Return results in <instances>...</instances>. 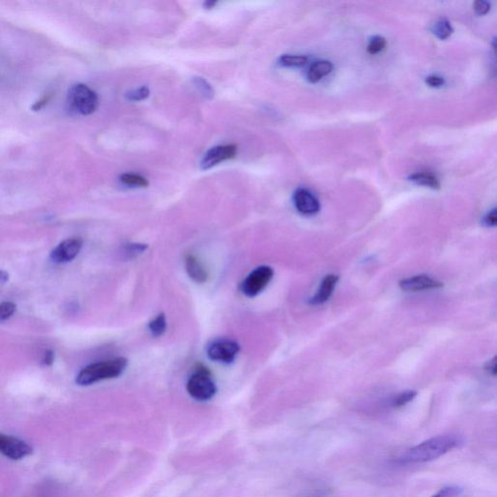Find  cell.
I'll return each instance as SVG.
<instances>
[{"label":"cell","mask_w":497,"mask_h":497,"mask_svg":"<svg viewBox=\"0 0 497 497\" xmlns=\"http://www.w3.org/2000/svg\"><path fill=\"white\" fill-rule=\"evenodd\" d=\"M296 209L302 215H315L320 211V202L312 192L306 189H298L293 195Z\"/></svg>","instance_id":"cell-10"},{"label":"cell","mask_w":497,"mask_h":497,"mask_svg":"<svg viewBox=\"0 0 497 497\" xmlns=\"http://www.w3.org/2000/svg\"><path fill=\"white\" fill-rule=\"evenodd\" d=\"M338 280L339 277L337 275L330 274L326 276L322 284H321V287L318 288V293H316L312 300H311V303H312L313 305H321L330 300L336 285H337Z\"/></svg>","instance_id":"cell-12"},{"label":"cell","mask_w":497,"mask_h":497,"mask_svg":"<svg viewBox=\"0 0 497 497\" xmlns=\"http://www.w3.org/2000/svg\"><path fill=\"white\" fill-rule=\"evenodd\" d=\"M193 84L202 92V94L204 95L206 99H212L213 95H214V90L206 80L202 77H195L193 79Z\"/></svg>","instance_id":"cell-21"},{"label":"cell","mask_w":497,"mask_h":497,"mask_svg":"<svg viewBox=\"0 0 497 497\" xmlns=\"http://www.w3.org/2000/svg\"><path fill=\"white\" fill-rule=\"evenodd\" d=\"M410 179L416 184L426 186L431 189L438 190L440 188V183H439L438 178L431 173H416V174L411 176Z\"/></svg>","instance_id":"cell-15"},{"label":"cell","mask_w":497,"mask_h":497,"mask_svg":"<svg viewBox=\"0 0 497 497\" xmlns=\"http://www.w3.org/2000/svg\"><path fill=\"white\" fill-rule=\"evenodd\" d=\"M399 286H400L401 290H405V292H421V290L441 288L443 284L428 275H416L414 277L404 279L399 283Z\"/></svg>","instance_id":"cell-11"},{"label":"cell","mask_w":497,"mask_h":497,"mask_svg":"<svg viewBox=\"0 0 497 497\" xmlns=\"http://www.w3.org/2000/svg\"><path fill=\"white\" fill-rule=\"evenodd\" d=\"M148 328H149L150 332L152 333L154 337L162 336L167 328V317H165L164 314L160 313L157 317L153 318Z\"/></svg>","instance_id":"cell-16"},{"label":"cell","mask_w":497,"mask_h":497,"mask_svg":"<svg viewBox=\"0 0 497 497\" xmlns=\"http://www.w3.org/2000/svg\"><path fill=\"white\" fill-rule=\"evenodd\" d=\"M147 248L146 244L130 243V244L125 245V247L122 248V253H124L125 258H134L144 253Z\"/></svg>","instance_id":"cell-19"},{"label":"cell","mask_w":497,"mask_h":497,"mask_svg":"<svg viewBox=\"0 0 497 497\" xmlns=\"http://www.w3.org/2000/svg\"><path fill=\"white\" fill-rule=\"evenodd\" d=\"M150 90L147 87H141L139 89L130 90L127 92L125 97L129 100L132 102H140V100H145L149 97Z\"/></svg>","instance_id":"cell-24"},{"label":"cell","mask_w":497,"mask_h":497,"mask_svg":"<svg viewBox=\"0 0 497 497\" xmlns=\"http://www.w3.org/2000/svg\"><path fill=\"white\" fill-rule=\"evenodd\" d=\"M54 363V353L52 351H47L44 354L43 363L45 365H52Z\"/></svg>","instance_id":"cell-31"},{"label":"cell","mask_w":497,"mask_h":497,"mask_svg":"<svg viewBox=\"0 0 497 497\" xmlns=\"http://www.w3.org/2000/svg\"><path fill=\"white\" fill-rule=\"evenodd\" d=\"M83 242L79 238L64 240L51 253L52 260L56 262H66L74 260L80 253Z\"/></svg>","instance_id":"cell-9"},{"label":"cell","mask_w":497,"mask_h":497,"mask_svg":"<svg viewBox=\"0 0 497 497\" xmlns=\"http://www.w3.org/2000/svg\"><path fill=\"white\" fill-rule=\"evenodd\" d=\"M127 363L129 361L125 358H116L94 363L78 374L76 383L80 386H90L99 381L118 378L125 372Z\"/></svg>","instance_id":"cell-2"},{"label":"cell","mask_w":497,"mask_h":497,"mask_svg":"<svg viewBox=\"0 0 497 497\" xmlns=\"http://www.w3.org/2000/svg\"><path fill=\"white\" fill-rule=\"evenodd\" d=\"M51 97L52 95L50 94H45L41 99H39L38 102H35L34 104L32 105L31 109L34 110V111H39L42 108L46 106L47 103L51 99Z\"/></svg>","instance_id":"cell-28"},{"label":"cell","mask_w":497,"mask_h":497,"mask_svg":"<svg viewBox=\"0 0 497 497\" xmlns=\"http://www.w3.org/2000/svg\"><path fill=\"white\" fill-rule=\"evenodd\" d=\"M67 102L72 109L85 116L97 111L99 103L97 92L84 84L74 85L69 90Z\"/></svg>","instance_id":"cell-4"},{"label":"cell","mask_w":497,"mask_h":497,"mask_svg":"<svg viewBox=\"0 0 497 497\" xmlns=\"http://www.w3.org/2000/svg\"><path fill=\"white\" fill-rule=\"evenodd\" d=\"M307 60V57L304 56H290V55H285V56L280 57L279 62H280V64L284 65V66L298 67L306 64Z\"/></svg>","instance_id":"cell-20"},{"label":"cell","mask_w":497,"mask_h":497,"mask_svg":"<svg viewBox=\"0 0 497 497\" xmlns=\"http://www.w3.org/2000/svg\"><path fill=\"white\" fill-rule=\"evenodd\" d=\"M433 30L434 34L440 39L448 38V37L453 34V27H451L450 22L445 19H442L440 21L436 22V24H434Z\"/></svg>","instance_id":"cell-18"},{"label":"cell","mask_w":497,"mask_h":497,"mask_svg":"<svg viewBox=\"0 0 497 497\" xmlns=\"http://www.w3.org/2000/svg\"><path fill=\"white\" fill-rule=\"evenodd\" d=\"M416 391H406L401 393L400 395L396 396L393 400V407H402L405 406L406 404L411 402L414 398H416Z\"/></svg>","instance_id":"cell-23"},{"label":"cell","mask_w":497,"mask_h":497,"mask_svg":"<svg viewBox=\"0 0 497 497\" xmlns=\"http://www.w3.org/2000/svg\"><path fill=\"white\" fill-rule=\"evenodd\" d=\"M386 45V39L382 36H375L369 41L368 51L371 55L378 54L385 49Z\"/></svg>","instance_id":"cell-25"},{"label":"cell","mask_w":497,"mask_h":497,"mask_svg":"<svg viewBox=\"0 0 497 497\" xmlns=\"http://www.w3.org/2000/svg\"><path fill=\"white\" fill-rule=\"evenodd\" d=\"M236 155H237V147L235 145H220V146L213 147L206 153L200 165L203 170L210 169L225 160L234 159Z\"/></svg>","instance_id":"cell-8"},{"label":"cell","mask_w":497,"mask_h":497,"mask_svg":"<svg viewBox=\"0 0 497 497\" xmlns=\"http://www.w3.org/2000/svg\"><path fill=\"white\" fill-rule=\"evenodd\" d=\"M274 271L270 266H258L247 276L241 284V292L248 298L257 296L262 292L272 280Z\"/></svg>","instance_id":"cell-5"},{"label":"cell","mask_w":497,"mask_h":497,"mask_svg":"<svg viewBox=\"0 0 497 497\" xmlns=\"http://www.w3.org/2000/svg\"><path fill=\"white\" fill-rule=\"evenodd\" d=\"M497 220L496 209H493L491 212H489L488 215L484 218V225H488V227H496Z\"/></svg>","instance_id":"cell-30"},{"label":"cell","mask_w":497,"mask_h":497,"mask_svg":"<svg viewBox=\"0 0 497 497\" xmlns=\"http://www.w3.org/2000/svg\"><path fill=\"white\" fill-rule=\"evenodd\" d=\"M332 71V64L328 60H320L315 62L310 67L308 71V80L311 83H317L323 79V77L326 76Z\"/></svg>","instance_id":"cell-14"},{"label":"cell","mask_w":497,"mask_h":497,"mask_svg":"<svg viewBox=\"0 0 497 497\" xmlns=\"http://www.w3.org/2000/svg\"><path fill=\"white\" fill-rule=\"evenodd\" d=\"M120 181L127 186H135V187L146 188L149 186V182L146 178L132 173H125L120 177Z\"/></svg>","instance_id":"cell-17"},{"label":"cell","mask_w":497,"mask_h":497,"mask_svg":"<svg viewBox=\"0 0 497 497\" xmlns=\"http://www.w3.org/2000/svg\"><path fill=\"white\" fill-rule=\"evenodd\" d=\"M240 351L239 344L232 339H218L207 348L210 360L218 363H232Z\"/></svg>","instance_id":"cell-6"},{"label":"cell","mask_w":497,"mask_h":497,"mask_svg":"<svg viewBox=\"0 0 497 497\" xmlns=\"http://www.w3.org/2000/svg\"><path fill=\"white\" fill-rule=\"evenodd\" d=\"M187 391L195 400L208 401L214 398L217 393V386L208 368L200 365L195 369L188 381Z\"/></svg>","instance_id":"cell-3"},{"label":"cell","mask_w":497,"mask_h":497,"mask_svg":"<svg viewBox=\"0 0 497 497\" xmlns=\"http://www.w3.org/2000/svg\"><path fill=\"white\" fill-rule=\"evenodd\" d=\"M426 83H428L430 87L438 88L444 85L445 81H444L443 78L436 76V75H431V76L426 78Z\"/></svg>","instance_id":"cell-29"},{"label":"cell","mask_w":497,"mask_h":497,"mask_svg":"<svg viewBox=\"0 0 497 497\" xmlns=\"http://www.w3.org/2000/svg\"><path fill=\"white\" fill-rule=\"evenodd\" d=\"M216 4H217V2L207 1V2H205L204 7H206V8H207V9L214 8Z\"/></svg>","instance_id":"cell-34"},{"label":"cell","mask_w":497,"mask_h":497,"mask_svg":"<svg viewBox=\"0 0 497 497\" xmlns=\"http://www.w3.org/2000/svg\"><path fill=\"white\" fill-rule=\"evenodd\" d=\"M8 280V274L5 271L0 270V284H4Z\"/></svg>","instance_id":"cell-33"},{"label":"cell","mask_w":497,"mask_h":497,"mask_svg":"<svg viewBox=\"0 0 497 497\" xmlns=\"http://www.w3.org/2000/svg\"><path fill=\"white\" fill-rule=\"evenodd\" d=\"M463 489L459 486H447L439 489L438 493L430 497H459L463 494Z\"/></svg>","instance_id":"cell-22"},{"label":"cell","mask_w":497,"mask_h":497,"mask_svg":"<svg viewBox=\"0 0 497 497\" xmlns=\"http://www.w3.org/2000/svg\"><path fill=\"white\" fill-rule=\"evenodd\" d=\"M16 311V305L12 302H2L0 304V323L8 320Z\"/></svg>","instance_id":"cell-26"},{"label":"cell","mask_w":497,"mask_h":497,"mask_svg":"<svg viewBox=\"0 0 497 497\" xmlns=\"http://www.w3.org/2000/svg\"><path fill=\"white\" fill-rule=\"evenodd\" d=\"M465 439L458 434H444L421 442L404 451L398 459L402 465L426 463L443 456L456 449L461 448Z\"/></svg>","instance_id":"cell-1"},{"label":"cell","mask_w":497,"mask_h":497,"mask_svg":"<svg viewBox=\"0 0 497 497\" xmlns=\"http://www.w3.org/2000/svg\"><path fill=\"white\" fill-rule=\"evenodd\" d=\"M474 9H475L476 13L479 15H484L488 13L489 9H491V4L488 1H484V0H479L474 4Z\"/></svg>","instance_id":"cell-27"},{"label":"cell","mask_w":497,"mask_h":497,"mask_svg":"<svg viewBox=\"0 0 497 497\" xmlns=\"http://www.w3.org/2000/svg\"><path fill=\"white\" fill-rule=\"evenodd\" d=\"M0 453L8 458L22 459L32 454V448L26 442L0 433Z\"/></svg>","instance_id":"cell-7"},{"label":"cell","mask_w":497,"mask_h":497,"mask_svg":"<svg viewBox=\"0 0 497 497\" xmlns=\"http://www.w3.org/2000/svg\"><path fill=\"white\" fill-rule=\"evenodd\" d=\"M186 270H187L190 278H192L195 283L203 284L207 282V270H205L202 263L193 255H188L187 258H186Z\"/></svg>","instance_id":"cell-13"},{"label":"cell","mask_w":497,"mask_h":497,"mask_svg":"<svg viewBox=\"0 0 497 497\" xmlns=\"http://www.w3.org/2000/svg\"><path fill=\"white\" fill-rule=\"evenodd\" d=\"M489 370L493 371V375H496V358H494L493 360L489 361Z\"/></svg>","instance_id":"cell-32"}]
</instances>
